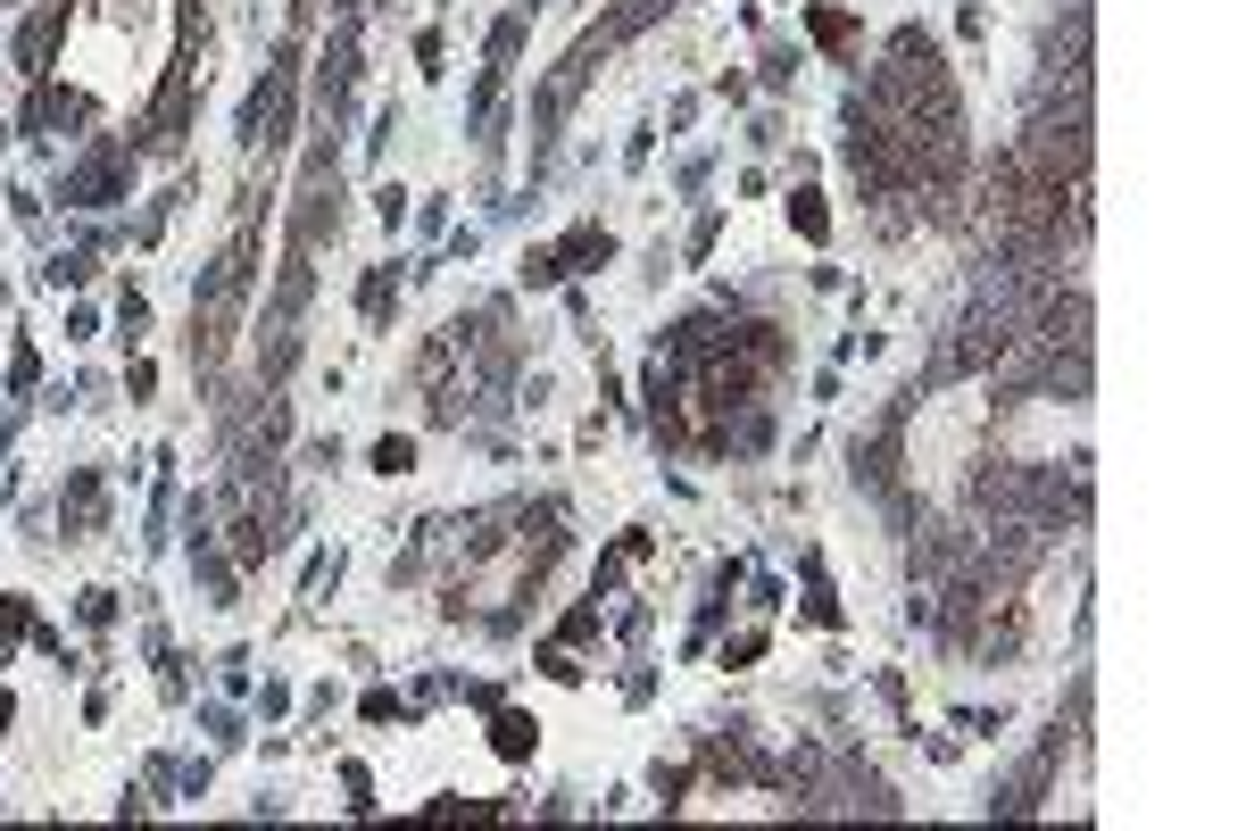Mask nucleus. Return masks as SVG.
<instances>
[{"label": "nucleus", "mask_w": 1246, "mask_h": 831, "mask_svg": "<svg viewBox=\"0 0 1246 831\" xmlns=\"http://www.w3.org/2000/svg\"><path fill=\"white\" fill-rule=\"evenodd\" d=\"M532 749V723L524 716H499V756H524Z\"/></svg>", "instance_id": "1"}]
</instances>
